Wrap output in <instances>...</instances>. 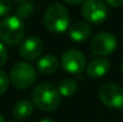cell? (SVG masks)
<instances>
[{
    "instance_id": "obj_25",
    "label": "cell",
    "mask_w": 123,
    "mask_h": 122,
    "mask_svg": "<svg viewBox=\"0 0 123 122\" xmlns=\"http://www.w3.org/2000/svg\"><path fill=\"white\" fill-rule=\"evenodd\" d=\"M12 122H19V121H12Z\"/></svg>"
},
{
    "instance_id": "obj_15",
    "label": "cell",
    "mask_w": 123,
    "mask_h": 122,
    "mask_svg": "<svg viewBox=\"0 0 123 122\" xmlns=\"http://www.w3.org/2000/svg\"><path fill=\"white\" fill-rule=\"evenodd\" d=\"M32 11H34V6H32V3L31 2L25 1L17 8V11H16L17 17H19L21 19L27 18V17L32 13Z\"/></svg>"
},
{
    "instance_id": "obj_2",
    "label": "cell",
    "mask_w": 123,
    "mask_h": 122,
    "mask_svg": "<svg viewBox=\"0 0 123 122\" xmlns=\"http://www.w3.org/2000/svg\"><path fill=\"white\" fill-rule=\"evenodd\" d=\"M44 26L54 34H62L69 26V13L61 3H52L44 13Z\"/></svg>"
},
{
    "instance_id": "obj_17",
    "label": "cell",
    "mask_w": 123,
    "mask_h": 122,
    "mask_svg": "<svg viewBox=\"0 0 123 122\" xmlns=\"http://www.w3.org/2000/svg\"><path fill=\"white\" fill-rule=\"evenodd\" d=\"M11 9V0H0V16H4Z\"/></svg>"
},
{
    "instance_id": "obj_3",
    "label": "cell",
    "mask_w": 123,
    "mask_h": 122,
    "mask_svg": "<svg viewBox=\"0 0 123 122\" xmlns=\"http://www.w3.org/2000/svg\"><path fill=\"white\" fill-rule=\"evenodd\" d=\"M25 26L19 17L9 16L0 22V39L9 45H15L23 40Z\"/></svg>"
},
{
    "instance_id": "obj_7",
    "label": "cell",
    "mask_w": 123,
    "mask_h": 122,
    "mask_svg": "<svg viewBox=\"0 0 123 122\" xmlns=\"http://www.w3.org/2000/svg\"><path fill=\"white\" fill-rule=\"evenodd\" d=\"M90 47L93 54L98 56H106L117 49V39L111 32L103 31L93 37Z\"/></svg>"
},
{
    "instance_id": "obj_14",
    "label": "cell",
    "mask_w": 123,
    "mask_h": 122,
    "mask_svg": "<svg viewBox=\"0 0 123 122\" xmlns=\"http://www.w3.org/2000/svg\"><path fill=\"white\" fill-rule=\"evenodd\" d=\"M78 84L72 78H63L58 83V92L65 97H69L77 92Z\"/></svg>"
},
{
    "instance_id": "obj_24",
    "label": "cell",
    "mask_w": 123,
    "mask_h": 122,
    "mask_svg": "<svg viewBox=\"0 0 123 122\" xmlns=\"http://www.w3.org/2000/svg\"><path fill=\"white\" fill-rule=\"evenodd\" d=\"M13 1H15V2H25L26 0H13Z\"/></svg>"
},
{
    "instance_id": "obj_19",
    "label": "cell",
    "mask_w": 123,
    "mask_h": 122,
    "mask_svg": "<svg viewBox=\"0 0 123 122\" xmlns=\"http://www.w3.org/2000/svg\"><path fill=\"white\" fill-rule=\"evenodd\" d=\"M105 3L112 8H119L123 4V0H105Z\"/></svg>"
},
{
    "instance_id": "obj_22",
    "label": "cell",
    "mask_w": 123,
    "mask_h": 122,
    "mask_svg": "<svg viewBox=\"0 0 123 122\" xmlns=\"http://www.w3.org/2000/svg\"><path fill=\"white\" fill-rule=\"evenodd\" d=\"M120 70H121V73H122V75H123V61L121 62V65H120Z\"/></svg>"
},
{
    "instance_id": "obj_9",
    "label": "cell",
    "mask_w": 123,
    "mask_h": 122,
    "mask_svg": "<svg viewBox=\"0 0 123 122\" xmlns=\"http://www.w3.org/2000/svg\"><path fill=\"white\" fill-rule=\"evenodd\" d=\"M43 41L38 37H29L27 38L19 48V54L26 61L37 60L42 54Z\"/></svg>"
},
{
    "instance_id": "obj_21",
    "label": "cell",
    "mask_w": 123,
    "mask_h": 122,
    "mask_svg": "<svg viewBox=\"0 0 123 122\" xmlns=\"http://www.w3.org/2000/svg\"><path fill=\"white\" fill-rule=\"evenodd\" d=\"M39 122H54V121L51 120V119H41Z\"/></svg>"
},
{
    "instance_id": "obj_20",
    "label": "cell",
    "mask_w": 123,
    "mask_h": 122,
    "mask_svg": "<svg viewBox=\"0 0 123 122\" xmlns=\"http://www.w3.org/2000/svg\"><path fill=\"white\" fill-rule=\"evenodd\" d=\"M64 1L69 4H78V3H81V2H84L85 0H64Z\"/></svg>"
},
{
    "instance_id": "obj_12",
    "label": "cell",
    "mask_w": 123,
    "mask_h": 122,
    "mask_svg": "<svg viewBox=\"0 0 123 122\" xmlns=\"http://www.w3.org/2000/svg\"><path fill=\"white\" fill-rule=\"evenodd\" d=\"M58 65H60V63L55 56L51 55V54H47L38 61L37 68L40 73H44V75H51L57 70Z\"/></svg>"
},
{
    "instance_id": "obj_13",
    "label": "cell",
    "mask_w": 123,
    "mask_h": 122,
    "mask_svg": "<svg viewBox=\"0 0 123 122\" xmlns=\"http://www.w3.org/2000/svg\"><path fill=\"white\" fill-rule=\"evenodd\" d=\"M34 112V106L27 99H21L14 105L12 114L17 120H24L30 117Z\"/></svg>"
},
{
    "instance_id": "obj_10",
    "label": "cell",
    "mask_w": 123,
    "mask_h": 122,
    "mask_svg": "<svg viewBox=\"0 0 123 122\" xmlns=\"http://www.w3.org/2000/svg\"><path fill=\"white\" fill-rule=\"evenodd\" d=\"M110 68V63L106 58H95L91 61L86 66V75L90 78L97 79L108 73Z\"/></svg>"
},
{
    "instance_id": "obj_5",
    "label": "cell",
    "mask_w": 123,
    "mask_h": 122,
    "mask_svg": "<svg viewBox=\"0 0 123 122\" xmlns=\"http://www.w3.org/2000/svg\"><path fill=\"white\" fill-rule=\"evenodd\" d=\"M81 12L85 21L94 25L104 23L108 16V9L103 0H85Z\"/></svg>"
},
{
    "instance_id": "obj_18",
    "label": "cell",
    "mask_w": 123,
    "mask_h": 122,
    "mask_svg": "<svg viewBox=\"0 0 123 122\" xmlns=\"http://www.w3.org/2000/svg\"><path fill=\"white\" fill-rule=\"evenodd\" d=\"M6 60H8V51H6V47L0 42V67L6 64Z\"/></svg>"
},
{
    "instance_id": "obj_16",
    "label": "cell",
    "mask_w": 123,
    "mask_h": 122,
    "mask_svg": "<svg viewBox=\"0 0 123 122\" xmlns=\"http://www.w3.org/2000/svg\"><path fill=\"white\" fill-rule=\"evenodd\" d=\"M9 82H10V77L8 76V73L0 69V95L4 94L8 90Z\"/></svg>"
},
{
    "instance_id": "obj_23",
    "label": "cell",
    "mask_w": 123,
    "mask_h": 122,
    "mask_svg": "<svg viewBox=\"0 0 123 122\" xmlns=\"http://www.w3.org/2000/svg\"><path fill=\"white\" fill-rule=\"evenodd\" d=\"M0 122H4V118H3V116H2L1 114H0Z\"/></svg>"
},
{
    "instance_id": "obj_11",
    "label": "cell",
    "mask_w": 123,
    "mask_h": 122,
    "mask_svg": "<svg viewBox=\"0 0 123 122\" xmlns=\"http://www.w3.org/2000/svg\"><path fill=\"white\" fill-rule=\"evenodd\" d=\"M91 26L85 22H76L74 25H71L69 27V35L70 39L76 42H82L85 41L86 39L90 38L91 36Z\"/></svg>"
},
{
    "instance_id": "obj_6",
    "label": "cell",
    "mask_w": 123,
    "mask_h": 122,
    "mask_svg": "<svg viewBox=\"0 0 123 122\" xmlns=\"http://www.w3.org/2000/svg\"><path fill=\"white\" fill-rule=\"evenodd\" d=\"M98 97L105 106L112 109L123 108V88L116 83H106L99 89Z\"/></svg>"
},
{
    "instance_id": "obj_4",
    "label": "cell",
    "mask_w": 123,
    "mask_h": 122,
    "mask_svg": "<svg viewBox=\"0 0 123 122\" xmlns=\"http://www.w3.org/2000/svg\"><path fill=\"white\" fill-rule=\"evenodd\" d=\"M37 77L34 66L25 62H19L13 65L10 73V79L12 84L19 90L27 89L35 82Z\"/></svg>"
},
{
    "instance_id": "obj_8",
    "label": "cell",
    "mask_w": 123,
    "mask_h": 122,
    "mask_svg": "<svg viewBox=\"0 0 123 122\" xmlns=\"http://www.w3.org/2000/svg\"><path fill=\"white\" fill-rule=\"evenodd\" d=\"M61 64L67 73L79 75L84 70L86 60L82 52L78 50H68L62 55Z\"/></svg>"
},
{
    "instance_id": "obj_1",
    "label": "cell",
    "mask_w": 123,
    "mask_h": 122,
    "mask_svg": "<svg viewBox=\"0 0 123 122\" xmlns=\"http://www.w3.org/2000/svg\"><path fill=\"white\" fill-rule=\"evenodd\" d=\"M34 105L43 111H52L60 106L61 94L58 90L52 84L43 82L34 89L31 93Z\"/></svg>"
}]
</instances>
